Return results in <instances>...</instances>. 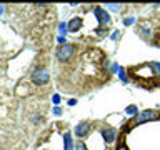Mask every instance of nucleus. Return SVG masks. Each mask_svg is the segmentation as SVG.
<instances>
[{"label":"nucleus","instance_id":"f257e3e1","mask_svg":"<svg viewBox=\"0 0 160 150\" xmlns=\"http://www.w3.org/2000/svg\"><path fill=\"white\" fill-rule=\"evenodd\" d=\"M158 117V112L157 110H143V112H138L135 115V120L133 123L135 125H140V123H145V122H152Z\"/></svg>","mask_w":160,"mask_h":150},{"label":"nucleus","instance_id":"f03ea898","mask_svg":"<svg viewBox=\"0 0 160 150\" xmlns=\"http://www.w3.org/2000/svg\"><path fill=\"white\" fill-rule=\"evenodd\" d=\"M73 52H75L73 45L63 43V45H60L58 50H57V58L60 60V62H67V60H70L73 57Z\"/></svg>","mask_w":160,"mask_h":150},{"label":"nucleus","instance_id":"7ed1b4c3","mask_svg":"<svg viewBox=\"0 0 160 150\" xmlns=\"http://www.w3.org/2000/svg\"><path fill=\"white\" fill-rule=\"evenodd\" d=\"M48 78H50V75L45 68H35L32 72V82L37 85H45L48 82Z\"/></svg>","mask_w":160,"mask_h":150},{"label":"nucleus","instance_id":"20e7f679","mask_svg":"<svg viewBox=\"0 0 160 150\" xmlns=\"http://www.w3.org/2000/svg\"><path fill=\"white\" fill-rule=\"evenodd\" d=\"M132 72H135L133 75L137 78H147V80H150L155 75L153 73V68L150 67V63L148 65H140V67H137L135 70H132Z\"/></svg>","mask_w":160,"mask_h":150},{"label":"nucleus","instance_id":"39448f33","mask_svg":"<svg viewBox=\"0 0 160 150\" xmlns=\"http://www.w3.org/2000/svg\"><path fill=\"white\" fill-rule=\"evenodd\" d=\"M93 13H95V17H97L98 23L102 25V27H105V25L110 23V15H108V12H107L105 8H102V7H95V8H93Z\"/></svg>","mask_w":160,"mask_h":150},{"label":"nucleus","instance_id":"423d86ee","mask_svg":"<svg viewBox=\"0 0 160 150\" xmlns=\"http://www.w3.org/2000/svg\"><path fill=\"white\" fill-rule=\"evenodd\" d=\"M102 137H103V140L107 143H112V142H115V138H117V130L112 128V127L103 128L102 130Z\"/></svg>","mask_w":160,"mask_h":150},{"label":"nucleus","instance_id":"0eeeda50","mask_svg":"<svg viewBox=\"0 0 160 150\" xmlns=\"http://www.w3.org/2000/svg\"><path fill=\"white\" fill-rule=\"evenodd\" d=\"M88 132H90V123L88 122H82V123H78L77 127H75V135H77L78 138L87 137Z\"/></svg>","mask_w":160,"mask_h":150},{"label":"nucleus","instance_id":"6e6552de","mask_svg":"<svg viewBox=\"0 0 160 150\" xmlns=\"http://www.w3.org/2000/svg\"><path fill=\"white\" fill-rule=\"evenodd\" d=\"M80 27H82V20H80L78 17H75V18H72V20L68 22L67 30H68V32H77Z\"/></svg>","mask_w":160,"mask_h":150},{"label":"nucleus","instance_id":"1a4fd4ad","mask_svg":"<svg viewBox=\"0 0 160 150\" xmlns=\"http://www.w3.org/2000/svg\"><path fill=\"white\" fill-rule=\"evenodd\" d=\"M63 147L65 150H73V142H72V135L68 132L63 135Z\"/></svg>","mask_w":160,"mask_h":150},{"label":"nucleus","instance_id":"9d476101","mask_svg":"<svg viewBox=\"0 0 160 150\" xmlns=\"http://www.w3.org/2000/svg\"><path fill=\"white\" fill-rule=\"evenodd\" d=\"M125 113L130 115V117H133V115H137L138 113V108H137V105H128L127 108H125Z\"/></svg>","mask_w":160,"mask_h":150},{"label":"nucleus","instance_id":"9b49d317","mask_svg":"<svg viewBox=\"0 0 160 150\" xmlns=\"http://www.w3.org/2000/svg\"><path fill=\"white\" fill-rule=\"evenodd\" d=\"M150 67L153 68V73L160 77V62H152V63H150Z\"/></svg>","mask_w":160,"mask_h":150},{"label":"nucleus","instance_id":"f8f14e48","mask_svg":"<svg viewBox=\"0 0 160 150\" xmlns=\"http://www.w3.org/2000/svg\"><path fill=\"white\" fill-rule=\"evenodd\" d=\"M120 7H122L120 3H107V8H110L112 12H118Z\"/></svg>","mask_w":160,"mask_h":150},{"label":"nucleus","instance_id":"ddd939ff","mask_svg":"<svg viewBox=\"0 0 160 150\" xmlns=\"http://www.w3.org/2000/svg\"><path fill=\"white\" fill-rule=\"evenodd\" d=\"M118 77H120V80H122L123 83L128 82V80H127V75H125V70H123L122 67H120V70H118Z\"/></svg>","mask_w":160,"mask_h":150},{"label":"nucleus","instance_id":"4468645a","mask_svg":"<svg viewBox=\"0 0 160 150\" xmlns=\"http://www.w3.org/2000/svg\"><path fill=\"white\" fill-rule=\"evenodd\" d=\"M75 150H88V148H87V145H85L82 140H78L77 145H75Z\"/></svg>","mask_w":160,"mask_h":150},{"label":"nucleus","instance_id":"2eb2a0df","mask_svg":"<svg viewBox=\"0 0 160 150\" xmlns=\"http://www.w3.org/2000/svg\"><path fill=\"white\" fill-rule=\"evenodd\" d=\"M95 33H98L100 37H105V35H107V28H105V27H100V28L95 30Z\"/></svg>","mask_w":160,"mask_h":150},{"label":"nucleus","instance_id":"dca6fc26","mask_svg":"<svg viewBox=\"0 0 160 150\" xmlns=\"http://www.w3.org/2000/svg\"><path fill=\"white\" fill-rule=\"evenodd\" d=\"M52 102H53L55 105H58V103H60V95H58V93H55L53 97H52Z\"/></svg>","mask_w":160,"mask_h":150},{"label":"nucleus","instance_id":"f3484780","mask_svg":"<svg viewBox=\"0 0 160 150\" xmlns=\"http://www.w3.org/2000/svg\"><path fill=\"white\" fill-rule=\"evenodd\" d=\"M58 30H60V33H62V37H63V35H65V30H67V25H65V23H60Z\"/></svg>","mask_w":160,"mask_h":150},{"label":"nucleus","instance_id":"a211bd4d","mask_svg":"<svg viewBox=\"0 0 160 150\" xmlns=\"http://www.w3.org/2000/svg\"><path fill=\"white\" fill-rule=\"evenodd\" d=\"M123 23H125V25H132V23H135V18H133V17H128V18H125Z\"/></svg>","mask_w":160,"mask_h":150},{"label":"nucleus","instance_id":"6ab92c4d","mask_svg":"<svg viewBox=\"0 0 160 150\" xmlns=\"http://www.w3.org/2000/svg\"><path fill=\"white\" fill-rule=\"evenodd\" d=\"M110 70H112V72H115V73H118V70H120V67L117 63H112V67H110Z\"/></svg>","mask_w":160,"mask_h":150},{"label":"nucleus","instance_id":"aec40b11","mask_svg":"<svg viewBox=\"0 0 160 150\" xmlns=\"http://www.w3.org/2000/svg\"><path fill=\"white\" fill-rule=\"evenodd\" d=\"M118 35H120V30H115V32L112 33V37H110V38H112V40H117V38H118Z\"/></svg>","mask_w":160,"mask_h":150},{"label":"nucleus","instance_id":"412c9836","mask_svg":"<svg viewBox=\"0 0 160 150\" xmlns=\"http://www.w3.org/2000/svg\"><path fill=\"white\" fill-rule=\"evenodd\" d=\"M53 115H57V117H58V115H62V108L55 107V108H53Z\"/></svg>","mask_w":160,"mask_h":150},{"label":"nucleus","instance_id":"4be33fe9","mask_svg":"<svg viewBox=\"0 0 160 150\" xmlns=\"http://www.w3.org/2000/svg\"><path fill=\"white\" fill-rule=\"evenodd\" d=\"M57 40H58V42H60V43H62V45L65 43V37H62V35H60V37H58Z\"/></svg>","mask_w":160,"mask_h":150},{"label":"nucleus","instance_id":"5701e85b","mask_svg":"<svg viewBox=\"0 0 160 150\" xmlns=\"http://www.w3.org/2000/svg\"><path fill=\"white\" fill-rule=\"evenodd\" d=\"M117 150H128V147H127V145H123V143H122V145H120V147H118Z\"/></svg>","mask_w":160,"mask_h":150},{"label":"nucleus","instance_id":"b1692460","mask_svg":"<svg viewBox=\"0 0 160 150\" xmlns=\"http://www.w3.org/2000/svg\"><path fill=\"white\" fill-rule=\"evenodd\" d=\"M75 103H77V100H75V98H72V100H68V105H72V107H73Z\"/></svg>","mask_w":160,"mask_h":150},{"label":"nucleus","instance_id":"393cba45","mask_svg":"<svg viewBox=\"0 0 160 150\" xmlns=\"http://www.w3.org/2000/svg\"><path fill=\"white\" fill-rule=\"evenodd\" d=\"M3 10H5V8H3V5H2V3H0V15H2V13H3Z\"/></svg>","mask_w":160,"mask_h":150},{"label":"nucleus","instance_id":"a878e982","mask_svg":"<svg viewBox=\"0 0 160 150\" xmlns=\"http://www.w3.org/2000/svg\"><path fill=\"white\" fill-rule=\"evenodd\" d=\"M157 43H158V45H160V38H158V42H157Z\"/></svg>","mask_w":160,"mask_h":150}]
</instances>
